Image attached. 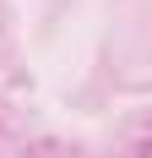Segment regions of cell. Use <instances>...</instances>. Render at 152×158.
<instances>
[{"instance_id":"1","label":"cell","mask_w":152,"mask_h":158,"mask_svg":"<svg viewBox=\"0 0 152 158\" xmlns=\"http://www.w3.org/2000/svg\"><path fill=\"white\" fill-rule=\"evenodd\" d=\"M141 158H152V142H147V147H141Z\"/></svg>"}]
</instances>
